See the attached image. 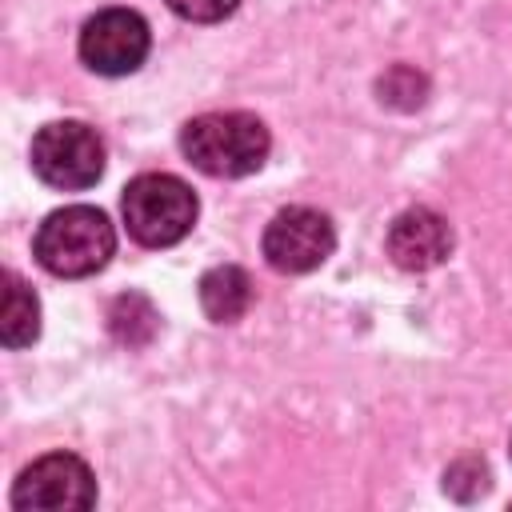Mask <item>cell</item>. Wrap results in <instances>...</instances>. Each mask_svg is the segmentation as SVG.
I'll return each instance as SVG.
<instances>
[{
	"label": "cell",
	"mask_w": 512,
	"mask_h": 512,
	"mask_svg": "<svg viewBox=\"0 0 512 512\" xmlns=\"http://www.w3.org/2000/svg\"><path fill=\"white\" fill-rule=\"evenodd\" d=\"M272 136L252 112H204L180 128V152L216 180H240L268 160Z\"/></svg>",
	"instance_id": "6da1fadb"
},
{
	"label": "cell",
	"mask_w": 512,
	"mask_h": 512,
	"mask_svg": "<svg viewBox=\"0 0 512 512\" xmlns=\"http://www.w3.org/2000/svg\"><path fill=\"white\" fill-rule=\"evenodd\" d=\"M36 260L64 280H80L100 272L116 252V228L112 220L92 204H68L44 216L32 240Z\"/></svg>",
	"instance_id": "7a4b0ae2"
},
{
	"label": "cell",
	"mask_w": 512,
	"mask_h": 512,
	"mask_svg": "<svg viewBox=\"0 0 512 512\" xmlns=\"http://www.w3.org/2000/svg\"><path fill=\"white\" fill-rule=\"evenodd\" d=\"M120 212L128 224V236L144 248H168L176 240H184L196 224V192L172 176V172H144L136 180H128L124 196H120Z\"/></svg>",
	"instance_id": "3957f363"
},
{
	"label": "cell",
	"mask_w": 512,
	"mask_h": 512,
	"mask_svg": "<svg viewBox=\"0 0 512 512\" xmlns=\"http://www.w3.org/2000/svg\"><path fill=\"white\" fill-rule=\"evenodd\" d=\"M32 172L64 192L92 188L104 176V140L84 120H52L32 136Z\"/></svg>",
	"instance_id": "277c9868"
},
{
	"label": "cell",
	"mask_w": 512,
	"mask_h": 512,
	"mask_svg": "<svg viewBox=\"0 0 512 512\" xmlns=\"http://www.w3.org/2000/svg\"><path fill=\"white\" fill-rule=\"evenodd\" d=\"M332 248H336L332 220L308 204L280 208L264 228V260H268V268H276L284 276L320 268L332 256Z\"/></svg>",
	"instance_id": "5b68a950"
},
{
	"label": "cell",
	"mask_w": 512,
	"mask_h": 512,
	"mask_svg": "<svg viewBox=\"0 0 512 512\" xmlns=\"http://www.w3.org/2000/svg\"><path fill=\"white\" fill-rule=\"evenodd\" d=\"M152 32L132 8H104L80 28V60L100 76H128L148 60Z\"/></svg>",
	"instance_id": "8992f818"
},
{
	"label": "cell",
	"mask_w": 512,
	"mask_h": 512,
	"mask_svg": "<svg viewBox=\"0 0 512 512\" xmlns=\"http://www.w3.org/2000/svg\"><path fill=\"white\" fill-rule=\"evenodd\" d=\"M96 504V476L72 452H48L32 460L12 484V508H92Z\"/></svg>",
	"instance_id": "52a82bcc"
},
{
	"label": "cell",
	"mask_w": 512,
	"mask_h": 512,
	"mask_svg": "<svg viewBox=\"0 0 512 512\" xmlns=\"http://www.w3.org/2000/svg\"><path fill=\"white\" fill-rule=\"evenodd\" d=\"M384 244H388V256H392L396 268L428 272V268H436V264H444L452 256L456 240H452V224L440 212L416 204V208H404L388 224V240Z\"/></svg>",
	"instance_id": "ba28073f"
},
{
	"label": "cell",
	"mask_w": 512,
	"mask_h": 512,
	"mask_svg": "<svg viewBox=\"0 0 512 512\" xmlns=\"http://www.w3.org/2000/svg\"><path fill=\"white\" fill-rule=\"evenodd\" d=\"M200 308L212 324H232L252 308V280L236 264H216L200 276Z\"/></svg>",
	"instance_id": "9c48e42d"
},
{
	"label": "cell",
	"mask_w": 512,
	"mask_h": 512,
	"mask_svg": "<svg viewBox=\"0 0 512 512\" xmlns=\"http://www.w3.org/2000/svg\"><path fill=\"white\" fill-rule=\"evenodd\" d=\"M0 336H4V348H24V344H32L40 336V300L16 272H4Z\"/></svg>",
	"instance_id": "30bf717a"
},
{
	"label": "cell",
	"mask_w": 512,
	"mask_h": 512,
	"mask_svg": "<svg viewBox=\"0 0 512 512\" xmlns=\"http://www.w3.org/2000/svg\"><path fill=\"white\" fill-rule=\"evenodd\" d=\"M156 308L144 300V296H120L116 304H112V312H108V328H112V336L120 340V344H128V348H136V344H148L152 340V332H156Z\"/></svg>",
	"instance_id": "8fae6325"
},
{
	"label": "cell",
	"mask_w": 512,
	"mask_h": 512,
	"mask_svg": "<svg viewBox=\"0 0 512 512\" xmlns=\"http://www.w3.org/2000/svg\"><path fill=\"white\" fill-rule=\"evenodd\" d=\"M164 4H168L176 16L192 20V24H216V20L232 16L240 0H164Z\"/></svg>",
	"instance_id": "7c38bea8"
}]
</instances>
